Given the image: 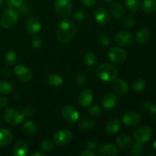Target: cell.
Here are the masks:
<instances>
[{
    "label": "cell",
    "mask_w": 156,
    "mask_h": 156,
    "mask_svg": "<svg viewBox=\"0 0 156 156\" xmlns=\"http://www.w3.org/2000/svg\"><path fill=\"white\" fill-rule=\"evenodd\" d=\"M120 122L117 118H112L107 123L106 131L111 135L117 133L120 129Z\"/></svg>",
    "instance_id": "22"
},
{
    "label": "cell",
    "mask_w": 156,
    "mask_h": 156,
    "mask_svg": "<svg viewBox=\"0 0 156 156\" xmlns=\"http://www.w3.org/2000/svg\"><path fill=\"white\" fill-rule=\"evenodd\" d=\"M26 0H5L6 4L12 8H18L25 2Z\"/></svg>",
    "instance_id": "41"
},
{
    "label": "cell",
    "mask_w": 156,
    "mask_h": 156,
    "mask_svg": "<svg viewBox=\"0 0 156 156\" xmlns=\"http://www.w3.org/2000/svg\"><path fill=\"white\" fill-rule=\"evenodd\" d=\"M146 81L143 79H139L134 81L133 83L132 84V89L134 91H137V92H140L143 91L146 88Z\"/></svg>",
    "instance_id": "33"
},
{
    "label": "cell",
    "mask_w": 156,
    "mask_h": 156,
    "mask_svg": "<svg viewBox=\"0 0 156 156\" xmlns=\"http://www.w3.org/2000/svg\"><path fill=\"white\" fill-rule=\"evenodd\" d=\"M110 10H111L113 16L117 19L123 18L125 15V8L119 2H115L113 3L111 5Z\"/></svg>",
    "instance_id": "21"
},
{
    "label": "cell",
    "mask_w": 156,
    "mask_h": 156,
    "mask_svg": "<svg viewBox=\"0 0 156 156\" xmlns=\"http://www.w3.org/2000/svg\"><path fill=\"white\" fill-rule=\"evenodd\" d=\"M93 99H94V96H93L92 91L88 88H85L79 94L78 97V101L81 107L88 108L92 103Z\"/></svg>",
    "instance_id": "13"
},
{
    "label": "cell",
    "mask_w": 156,
    "mask_h": 156,
    "mask_svg": "<svg viewBox=\"0 0 156 156\" xmlns=\"http://www.w3.org/2000/svg\"><path fill=\"white\" fill-rule=\"evenodd\" d=\"M26 30L30 34H37L41 29V23L37 18L31 17L28 18L25 23Z\"/></svg>",
    "instance_id": "14"
},
{
    "label": "cell",
    "mask_w": 156,
    "mask_h": 156,
    "mask_svg": "<svg viewBox=\"0 0 156 156\" xmlns=\"http://www.w3.org/2000/svg\"><path fill=\"white\" fill-rule=\"evenodd\" d=\"M95 122L91 118H85L81 120L79 123V126L81 129L85 131L90 130L94 126Z\"/></svg>",
    "instance_id": "29"
},
{
    "label": "cell",
    "mask_w": 156,
    "mask_h": 156,
    "mask_svg": "<svg viewBox=\"0 0 156 156\" xmlns=\"http://www.w3.org/2000/svg\"><path fill=\"white\" fill-rule=\"evenodd\" d=\"M76 24L73 21L71 20H64L56 27V37L60 43L66 44L73 39L76 34Z\"/></svg>",
    "instance_id": "1"
},
{
    "label": "cell",
    "mask_w": 156,
    "mask_h": 156,
    "mask_svg": "<svg viewBox=\"0 0 156 156\" xmlns=\"http://www.w3.org/2000/svg\"><path fill=\"white\" fill-rule=\"evenodd\" d=\"M34 110L31 107H27L23 111V115H24V117H27V118L31 117L32 116H34Z\"/></svg>",
    "instance_id": "45"
},
{
    "label": "cell",
    "mask_w": 156,
    "mask_h": 156,
    "mask_svg": "<svg viewBox=\"0 0 156 156\" xmlns=\"http://www.w3.org/2000/svg\"><path fill=\"white\" fill-rule=\"evenodd\" d=\"M54 8L56 14L61 18H68L73 10L71 0H56Z\"/></svg>",
    "instance_id": "5"
},
{
    "label": "cell",
    "mask_w": 156,
    "mask_h": 156,
    "mask_svg": "<svg viewBox=\"0 0 156 156\" xmlns=\"http://www.w3.org/2000/svg\"><path fill=\"white\" fill-rule=\"evenodd\" d=\"M148 111H149V114H150V117L152 119V120L156 122V105H152L149 107Z\"/></svg>",
    "instance_id": "47"
},
{
    "label": "cell",
    "mask_w": 156,
    "mask_h": 156,
    "mask_svg": "<svg viewBox=\"0 0 156 156\" xmlns=\"http://www.w3.org/2000/svg\"><path fill=\"white\" fill-rule=\"evenodd\" d=\"M32 46L35 49L41 48V46H42V40H41V38L37 36H35L32 40Z\"/></svg>",
    "instance_id": "43"
},
{
    "label": "cell",
    "mask_w": 156,
    "mask_h": 156,
    "mask_svg": "<svg viewBox=\"0 0 156 156\" xmlns=\"http://www.w3.org/2000/svg\"><path fill=\"white\" fill-rule=\"evenodd\" d=\"M83 60L88 66H93L97 62V56L93 52H86L83 56Z\"/></svg>",
    "instance_id": "30"
},
{
    "label": "cell",
    "mask_w": 156,
    "mask_h": 156,
    "mask_svg": "<svg viewBox=\"0 0 156 156\" xmlns=\"http://www.w3.org/2000/svg\"><path fill=\"white\" fill-rule=\"evenodd\" d=\"M2 2H3V0H0V5L2 4Z\"/></svg>",
    "instance_id": "54"
},
{
    "label": "cell",
    "mask_w": 156,
    "mask_h": 156,
    "mask_svg": "<svg viewBox=\"0 0 156 156\" xmlns=\"http://www.w3.org/2000/svg\"><path fill=\"white\" fill-rule=\"evenodd\" d=\"M19 8V12L21 15L23 16H27L28 15H30L32 12V7L29 3L26 4L25 2L23 5H21Z\"/></svg>",
    "instance_id": "36"
},
{
    "label": "cell",
    "mask_w": 156,
    "mask_h": 156,
    "mask_svg": "<svg viewBox=\"0 0 156 156\" xmlns=\"http://www.w3.org/2000/svg\"><path fill=\"white\" fill-rule=\"evenodd\" d=\"M12 71L9 68H4L1 70V76L5 79H9L12 76Z\"/></svg>",
    "instance_id": "46"
},
{
    "label": "cell",
    "mask_w": 156,
    "mask_h": 156,
    "mask_svg": "<svg viewBox=\"0 0 156 156\" xmlns=\"http://www.w3.org/2000/svg\"><path fill=\"white\" fill-rule=\"evenodd\" d=\"M82 4L87 7H93L95 5L97 0H81Z\"/></svg>",
    "instance_id": "48"
},
{
    "label": "cell",
    "mask_w": 156,
    "mask_h": 156,
    "mask_svg": "<svg viewBox=\"0 0 156 156\" xmlns=\"http://www.w3.org/2000/svg\"><path fill=\"white\" fill-rule=\"evenodd\" d=\"M142 116L139 112L135 111H131L126 112L123 116V121L125 125L127 126L132 127V126H136L141 122Z\"/></svg>",
    "instance_id": "12"
},
{
    "label": "cell",
    "mask_w": 156,
    "mask_h": 156,
    "mask_svg": "<svg viewBox=\"0 0 156 156\" xmlns=\"http://www.w3.org/2000/svg\"><path fill=\"white\" fill-rule=\"evenodd\" d=\"M12 141V133L7 129H0V146L5 147Z\"/></svg>",
    "instance_id": "23"
},
{
    "label": "cell",
    "mask_w": 156,
    "mask_h": 156,
    "mask_svg": "<svg viewBox=\"0 0 156 156\" xmlns=\"http://www.w3.org/2000/svg\"><path fill=\"white\" fill-rule=\"evenodd\" d=\"M76 83L81 86H84L87 84V77L84 73H79L76 77Z\"/></svg>",
    "instance_id": "40"
},
{
    "label": "cell",
    "mask_w": 156,
    "mask_h": 156,
    "mask_svg": "<svg viewBox=\"0 0 156 156\" xmlns=\"http://www.w3.org/2000/svg\"><path fill=\"white\" fill-rule=\"evenodd\" d=\"M94 20L99 24H106L110 20V15L105 8H99L94 11Z\"/></svg>",
    "instance_id": "17"
},
{
    "label": "cell",
    "mask_w": 156,
    "mask_h": 156,
    "mask_svg": "<svg viewBox=\"0 0 156 156\" xmlns=\"http://www.w3.org/2000/svg\"><path fill=\"white\" fill-rule=\"evenodd\" d=\"M80 155L81 156H94L95 155V154H94V152H92V150L88 149V150L83 151V152L80 154Z\"/></svg>",
    "instance_id": "50"
},
{
    "label": "cell",
    "mask_w": 156,
    "mask_h": 156,
    "mask_svg": "<svg viewBox=\"0 0 156 156\" xmlns=\"http://www.w3.org/2000/svg\"><path fill=\"white\" fill-rule=\"evenodd\" d=\"M149 37H150V33H149V30L147 28H143L140 29V30L137 31L136 36V42L140 44H146L149 39Z\"/></svg>",
    "instance_id": "24"
},
{
    "label": "cell",
    "mask_w": 156,
    "mask_h": 156,
    "mask_svg": "<svg viewBox=\"0 0 156 156\" xmlns=\"http://www.w3.org/2000/svg\"><path fill=\"white\" fill-rule=\"evenodd\" d=\"M153 149H154V151L156 152V140L153 143Z\"/></svg>",
    "instance_id": "52"
},
{
    "label": "cell",
    "mask_w": 156,
    "mask_h": 156,
    "mask_svg": "<svg viewBox=\"0 0 156 156\" xmlns=\"http://www.w3.org/2000/svg\"><path fill=\"white\" fill-rule=\"evenodd\" d=\"M73 135L68 129L56 131L53 135V142L57 146H65L73 140Z\"/></svg>",
    "instance_id": "8"
},
{
    "label": "cell",
    "mask_w": 156,
    "mask_h": 156,
    "mask_svg": "<svg viewBox=\"0 0 156 156\" xmlns=\"http://www.w3.org/2000/svg\"><path fill=\"white\" fill-rule=\"evenodd\" d=\"M108 57L114 63L123 64L127 59V54L120 47H112L108 51Z\"/></svg>",
    "instance_id": "7"
},
{
    "label": "cell",
    "mask_w": 156,
    "mask_h": 156,
    "mask_svg": "<svg viewBox=\"0 0 156 156\" xmlns=\"http://www.w3.org/2000/svg\"><path fill=\"white\" fill-rule=\"evenodd\" d=\"M62 115L69 123H75L79 118V111L72 105H65L62 108Z\"/></svg>",
    "instance_id": "11"
},
{
    "label": "cell",
    "mask_w": 156,
    "mask_h": 156,
    "mask_svg": "<svg viewBox=\"0 0 156 156\" xmlns=\"http://www.w3.org/2000/svg\"><path fill=\"white\" fill-rule=\"evenodd\" d=\"M87 16H88V15H87L86 12L84 10H82V9L76 11L74 13V15H73V18L77 21H85L87 18Z\"/></svg>",
    "instance_id": "37"
},
{
    "label": "cell",
    "mask_w": 156,
    "mask_h": 156,
    "mask_svg": "<svg viewBox=\"0 0 156 156\" xmlns=\"http://www.w3.org/2000/svg\"><path fill=\"white\" fill-rule=\"evenodd\" d=\"M14 74L17 79L21 82H27L31 79L32 72L28 67L24 65H17L14 69Z\"/></svg>",
    "instance_id": "9"
},
{
    "label": "cell",
    "mask_w": 156,
    "mask_h": 156,
    "mask_svg": "<svg viewBox=\"0 0 156 156\" xmlns=\"http://www.w3.org/2000/svg\"><path fill=\"white\" fill-rule=\"evenodd\" d=\"M96 74L104 82H112L117 76V69L110 63L101 64L96 69Z\"/></svg>",
    "instance_id": "2"
},
{
    "label": "cell",
    "mask_w": 156,
    "mask_h": 156,
    "mask_svg": "<svg viewBox=\"0 0 156 156\" xmlns=\"http://www.w3.org/2000/svg\"><path fill=\"white\" fill-rule=\"evenodd\" d=\"M98 154L100 156H116L118 154V149L115 145L107 144L99 149Z\"/></svg>",
    "instance_id": "20"
},
{
    "label": "cell",
    "mask_w": 156,
    "mask_h": 156,
    "mask_svg": "<svg viewBox=\"0 0 156 156\" xmlns=\"http://www.w3.org/2000/svg\"><path fill=\"white\" fill-rule=\"evenodd\" d=\"M88 114L92 117H98L101 114V108L99 105H94L89 108Z\"/></svg>",
    "instance_id": "39"
},
{
    "label": "cell",
    "mask_w": 156,
    "mask_h": 156,
    "mask_svg": "<svg viewBox=\"0 0 156 156\" xmlns=\"http://www.w3.org/2000/svg\"><path fill=\"white\" fill-rule=\"evenodd\" d=\"M98 146V142L94 139H89L87 141V147L90 150H94V149H97Z\"/></svg>",
    "instance_id": "42"
},
{
    "label": "cell",
    "mask_w": 156,
    "mask_h": 156,
    "mask_svg": "<svg viewBox=\"0 0 156 156\" xmlns=\"http://www.w3.org/2000/svg\"><path fill=\"white\" fill-rule=\"evenodd\" d=\"M28 146L24 140H18L13 147V155L15 156H24L28 153Z\"/></svg>",
    "instance_id": "18"
},
{
    "label": "cell",
    "mask_w": 156,
    "mask_h": 156,
    "mask_svg": "<svg viewBox=\"0 0 156 156\" xmlns=\"http://www.w3.org/2000/svg\"><path fill=\"white\" fill-rule=\"evenodd\" d=\"M126 9L132 12H136L140 5V0H125Z\"/></svg>",
    "instance_id": "31"
},
{
    "label": "cell",
    "mask_w": 156,
    "mask_h": 156,
    "mask_svg": "<svg viewBox=\"0 0 156 156\" xmlns=\"http://www.w3.org/2000/svg\"><path fill=\"white\" fill-rule=\"evenodd\" d=\"M131 155L133 156H141L143 155V146L141 143H136L134 145L131 150Z\"/></svg>",
    "instance_id": "35"
},
{
    "label": "cell",
    "mask_w": 156,
    "mask_h": 156,
    "mask_svg": "<svg viewBox=\"0 0 156 156\" xmlns=\"http://www.w3.org/2000/svg\"><path fill=\"white\" fill-rule=\"evenodd\" d=\"M48 81L49 84L53 86H59L62 84V78L60 76L56 74H51L48 76Z\"/></svg>",
    "instance_id": "32"
},
{
    "label": "cell",
    "mask_w": 156,
    "mask_h": 156,
    "mask_svg": "<svg viewBox=\"0 0 156 156\" xmlns=\"http://www.w3.org/2000/svg\"><path fill=\"white\" fill-rule=\"evenodd\" d=\"M54 144L51 140H43L41 143H40V149L43 152H50L53 149Z\"/></svg>",
    "instance_id": "34"
},
{
    "label": "cell",
    "mask_w": 156,
    "mask_h": 156,
    "mask_svg": "<svg viewBox=\"0 0 156 156\" xmlns=\"http://www.w3.org/2000/svg\"><path fill=\"white\" fill-rule=\"evenodd\" d=\"M142 8L146 13H152L156 10V0H144Z\"/></svg>",
    "instance_id": "28"
},
{
    "label": "cell",
    "mask_w": 156,
    "mask_h": 156,
    "mask_svg": "<svg viewBox=\"0 0 156 156\" xmlns=\"http://www.w3.org/2000/svg\"><path fill=\"white\" fill-rule=\"evenodd\" d=\"M118 102V99L116 96L115 94L114 93H108L104 96L103 99H102V107L105 109L111 111V110L114 109L117 105Z\"/></svg>",
    "instance_id": "16"
},
{
    "label": "cell",
    "mask_w": 156,
    "mask_h": 156,
    "mask_svg": "<svg viewBox=\"0 0 156 156\" xmlns=\"http://www.w3.org/2000/svg\"><path fill=\"white\" fill-rule=\"evenodd\" d=\"M134 23H135V19H134L133 16L129 15V16L125 19L124 26L126 27H131L134 25Z\"/></svg>",
    "instance_id": "44"
},
{
    "label": "cell",
    "mask_w": 156,
    "mask_h": 156,
    "mask_svg": "<svg viewBox=\"0 0 156 156\" xmlns=\"http://www.w3.org/2000/svg\"><path fill=\"white\" fill-rule=\"evenodd\" d=\"M98 41L101 45L107 47L111 44V38L106 34H100L98 36Z\"/></svg>",
    "instance_id": "38"
},
{
    "label": "cell",
    "mask_w": 156,
    "mask_h": 156,
    "mask_svg": "<svg viewBox=\"0 0 156 156\" xmlns=\"http://www.w3.org/2000/svg\"><path fill=\"white\" fill-rule=\"evenodd\" d=\"M152 136V130L147 126H142L137 128L133 133V138L138 143L144 144Z\"/></svg>",
    "instance_id": "6"
},
{
    "label": "cell",
    "mask_w": 156,
    "mask_h": 156,
    "mask_svg": "<svg viewBox=\"0 0 156 156\" xmlns=\"http://www.w3.org/2000/svg\"><path fill=\"white\" fill-rule=\"evenodd\" d=\"M17 60H18V56L14 50H9L4 55L5 63L7 66H12L15 65L17 62Z\"/></svg>",
    "instance_id": "26"
},
{
    "label": "cell",
    "mask_w": 156,
    "mask_h": 156,
    "mask_svg": "<svg viewBox=\"0 0 156 156\" xmlns=\"http://www.w3.org/2000/svg\"><path fill=\"white\" fill-rule=\"evenodd\" d=\"M8 103H9V101H8V99L6 98L0 96V109L5 108L8 105Z\"/></svg>",
    "instance_id": "49"
},
{
    "label": "cell",
    "mask_w": 156,
    "mask_h": 156,
    "mask_svg": "<svg viewBox=\"0 0 156 156\" xmlns=\"http://www.w3.org/2000/svg\"><path fill=\"white\" fill-rule=\"evenodd\" d=\"M117 146L122 150H127L133 146V140L129 136L122 134L117 137Z\"/></svg>",
    "instance_id": "19"
},
{
    "label": "cell",
    "mask_w": 156,
    "mask_h": 156,
    "mask_svg": "<svg viewBox=\"0 0 156 156\" xmlns=\"http://www.w3.org/2000/svg\"><path fill=\"white\" fill-rule=\"evenodd\" d=\"M14 90V85L8 81H0V94H9Z\"/></svg>",
    "instance_id": "27"
},
{
    "label": "cell",
    "mask_w": 156,
    "mask_h": 156,
    "mask_svg": "<svg viewBox=\"0 0 156 156\" xmlns=\"http://www.w3.org/2000/svg\"><path fill=\"white\" fill-rule=\"evenodd\" d=\"M46 155L43 152H34V153L30 154V156H45Z\"/></svg>",
    "instance_id": "51"
},
{
    "label": "cell",
    "mask_w": 156,
    "mask_h": 156,
    "mask_svg": "<svg viewBox=\"0 0 156 156\" xmlns=\"http://www.w3.org/2000/svg\"><path fill=\"white\" fill-rule=\"evenodd\" d=\"M112 89L120 95H124L129 91V85L123 79H115L112 81L111 84Z\"/></svg>",
    "instance_id": "15"
},
{
    "label": "cell",
    "mask_w": 156,
    "mask_h": 156,
    "mask_svg": "<svg viewBox=\"0 0 156 156\" xmlns=\"http://www.w3.org/2000/svg\"><path fill=\"white\" fill-rule=\"evenodd\" d=\"M105 2H112L113 0H104Z\"/></svg>",
    "instance_id": "53"
},
{
    "label": "cell",
    "mask_w": 156,
    "mask_h": 156,
    "mask_svg": "<svg viewBox=\"0 0 156 156\" xmlns=\"http://www.w3.org/2000/svg\"><path fill=\"white\" fill-rule=\"evenodd\" d=\"M23 130L27 136L35 135L37 130L36 123L31 120H27L23 125Z\"/></svg>",
    "instance_id": "25"
},
{
    "label": "cell",
    "mask_w": 156,
    "mask_h": 156,
    "mask_svg": "<svg viewBox=\"0 0 156 156\" xmlns=\"http://www.w3.org/2000/svg\"><path fill=\"white\" fill-rule=\"evenodd\" d=\"M2 117L5 121L12 125L21 124L24 118L22 112L14 108H8L5 110Z\"/></svg>",
    "instance_id": "4"
},
{
    "label": "cell",
    "mask_w": 156,
    "mask_h": 156,
    "mask_svg": "<svg viewBox=\"0 0 156 156\" xmlns=\"http://www.w3.org/2000/svg\"><path fill=\"white\" fill-rule=\"evenodd\" d=\"M114 41L116 44L120 47H129L133 42V36L130 32L121 30L116 34Z\"/></svg>",
    "instance_id": "10"
},
{
    "label": "cell",
    "mask_w": 156,
    "mask_h": 156,
    "mask_svg": "<svg viewBox=\"0 0 156 156\" xmlns=\"http://www.w3.org/2000/svg\"><path fill=\"white\" fill-rule=\"evenodd\" d=\"M18 21V13L16 10L9 9L5 11L0 17V24L5 29H10L17 24Z\"/></svg>",
    "instance_id": "3"
}]
</instances>
